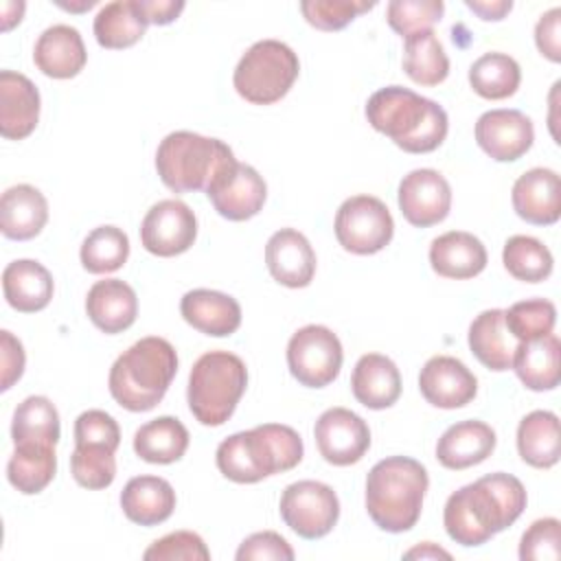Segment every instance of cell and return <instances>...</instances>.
I'll return each instance as SVG.
<instances>
[{"instance_id":"cell-1","label":"cell","mask_w":561,"mask_h":561,"mask_svg":"<svg viewBox=\"0 0 561 561\" xmlns=\"http://www.w3.org/2000/svg\"><path fill=\"white\" fill-rule=\"evenodd\" d=\"M526 508L524 484L504 471L478 478L454 491L443 511V524L460 546H482L506 530Z\"/></svg>"},{"instance_id":"cell-2","label":"cell","mask_w":561,"mask_h":561,"mask_svg":"<svg viewBox=\"0 0 561 561\" xmlns=\"http://www.w3.org/2000/svg\"><path fill=\"white\" fill-rule=\"evenodd\" d=\"M364 112L373 129L388 136L408 153L438 149L449 131V118L443 105L401 85L377 90Z\"/></svg>"},{"instance_id":"cell-3","label":"cell","mask_w":561,"mask_h":561,"mask_svg":"<svg viewBox=\"0 0 561 561\" xmlns=\"http://www.w3.org/2000/svg\"><path fill=\"white\" fill-rule=\"evenodd\" d=\"M300 434L280 423H263L224 438L215 460L224 478L239 484H254L267 476L294 469L302 460Z\"/></svg>"},{"instance_id":"cell-4","label":"cell","mask_w":561,"mask_h":561,"mask_svg":"<svg viewBox=\"0 0 561 561\" xmlns=\"http://www.w3.org/2000/svg\"><path fill=\"white\" fill-rule=\"evenodd\" d=\"M178 373L173 344L158 335H147L123 351L110 368L107 388L112 399L129 412H149L167 394Z\"/></svg>"},{"instance_id":"cell-5","label":"cell","mask_w":561,"mask_h":561,"mask_svg":"<svg viewBox=\"0 0 561 561\" xmlns=\"http://www.w3.org/2000/svg\"><path fill=\"white\" fill-rule=\"evenodd\" d=\"M427 486V469L419 460L388 456L368 471L366 511L381 530L405 533L421 517Z\"/></svg>"},{"instance_id":"cell-6","label":"cell","mask_w":561,"mask_h":561,"mask_svg":"<svg viewBox=\"0 0 561 561\" xmlns=\"http://www.w3.org/2000/svg\"><path fill=\"white\" fill-rule=\"evenodd\" d=\"M234 160L232 149L224 140L182 129L160 140L156 171L162 184L173 193H195L206 191Z\"/></svg>"},{"instance_id":"cell-7","label":"cell","mask_w":561,"mask_h":561,"mask_svg":"<svg viewBox=\"0 0 561 561\" xmlns=\"http://www.w3.org/2000/svg\"><path fill=\"white\" fill-rule=\"evenodd\" d=\"M248 386L245 362L228 351H208L191 368L186 401L206 427L224 425L237 410Z\"/></svg>"},{"instance_id":"cell-8","label":"cell","mask_w":561,"mask_h":561,"mask_svg":"<svg viewBox=\"0 0 561 561\" xmlns=\"http://www.w3.org/2000/svg\"><path fill=\"white\" fill-rule=\"evenodd\" d=\"M300 72L298 55L278 39L254 42L239 59L232 85L241 99L254 105L280 101Z\"/></svg>"},{"instance_id":"cell-9","label":"cell","mask_w":561,"mask_h":561,"mask_svg":"<svg viewBox=\"0 0 561 561\" xmlns=\"http://www.w3.org/2000/svg\"><path fill=\"white\" fill-rule=\"evenodd\" d=\"M335 239L351 254H375L383 250L394 234V221L388 206L375 195H353L335 213Z\"/></svg>"},{"instance_id":"cell-10","label":"cell","mask_w":561,"mask_h":561,"mask_svg":"<svg viewBox=\"0 0 561 561\" xmlns=\"http://www.w3.org/2000/svg\"><path fill=\"white\" fill-rule=\"evenodd\" d=\"M340 337L322 324L298 329L287 344V366L291 377L307 388H324L337 379L342 368Z\"/></svg>"},{"instance_id":"cell-11","label":"cell","mask_w":561,"mask_h":561,"mask_svg":"<svg viewBox=\"0 0 561 561\" xmlns=\"http://www.w3.org/2000/svg\"><path fill=\"white\" fill-rule=\"evenodd\" d=\"M278 511L283 522L302 539H320L333 530L340 517L335 491L318 480H298L285 486Z\"/></svg>"},{"instance_id":"cell-12","label":"cell","mask_w":561,"mask_h":561,"mask_svg":"<svg viewBox=\"0 0 561 561\" xmlns=\"http://www.w3.org/2000/svg\"><path fill=\"white\" fill-rule=\"evenodd\" d=\"M197 237V217L188 204L180 199H162L153 204L142 224L140 241L149 254L169 259L186 252Z\"/></svg>"},{"instance_id":"cell-13","label":"cell","mask_w":561,"mask_h":561,"mask_svg":"<svg viewBox=\"0 0 561 561\" xmlns=\"http://www.w3.org/2000/svg\"><path fill=\"white\" fill-rule=\"evenodd\" d=\"M206 195L224 219L245 221L263 210L267 184L254 167L234 160L210 182Z\"/></svg>"},{"instance_id":"cell-14","label":"cell","mask_w":561,"mask_h":561,"mask_svg":"<svg viewBox=\"0 0 561 561\" xmlns=\"http://www.w3.org/2000/svg\"><path fill=\"white\" fill-rule=\"evenodd\" d=\"M320 456L335 467L359 462L370 447V430L366 421L346 408L324 410L313 427Z\"/></svg>"},{"instance_id":"cell-15","label":"cell","mask_w":561,"mask_h":561,"mask_svg":"<svg viewBox=\"0 0 561 561\" xmlns=\"http://www.w3.org/2000/svg\"><path fill=\"white\" fill-rule=\"evenodd\" d=\"M399 210L408 224L430 228L440 224L451 208V186L434 169H414L399 182Z\"/></svg>"},{"instance_id":"cell-16","label":"cell","mask_w":561,"mask_h":561,"mask_svg":"<svg viewBox=\"0 0 561 561\" xmlns=\"http://www.w3.org/2000/svg\"><path fill=\"white\" fill-rule=\"evenodd\" d=\"M478 147L497 162L519 160L535 140L533 121L519 110H489L476 121Z\"/></svg>"},{"instance_id":"cell-17","label":"cell","mask_w":561,"mask_h":561,"mask_svg":"<svg viewBox=\"0 0 561 561\" xmlns=\"http://www.w3.org/2000/svg\"><path fill=\"white\" fill-rule=\"evenodd\" d=\"M419 390L434 408L456 410L476 399L478 379L458 357L434 355L419 373Z\"/></svg>"},{"instance_id":"cell-18","label":"cell","mask_w":561,"mask_h":561,"mask_svg":"<svg viewBox=\"0 0 561 561\" xmlns=\"http://www.w3.org/2000/svg\"><path fill=\"white\" fill-rule=\"evenodd\" d=\"M265 265L276 283L300 289L313 280L316 252L302 232L280 228L267 239Z\"/></svg>"},{"instance_id":"cell-19","label":"cell","mask_w":561,"mask_h":561,"mask_svg":"<svg viewBox=\"0 0 561 561\" xmlns=\"http://www.w3.org/2000/svg\"><path fill=\"white\" fill-rule=\"evenodd\" d=\"M513 208L517 217L535 226H552L561 217V180L552 169L535 167L513 184Z\"/></svg>"},{"instance_id":"cell-20","label":"cell","mask_w":561,"mask_h":561,"mask_svg":"<svg viewBox=\"0 0 561 561\" xmlns=\"http://www.w3.org/2000/svg\"><path fill=\"white\" fill-rule=\"evenodd\" d=\"M39 121V90L15 70L0 72V134L7 140H22L33 134Z\"/></svg>"},{"instance_id":"cell-21","label":"cell","mask_w":561,"mask_h":561,"mask_svg":"<svg viewBox=\"0 0 561 561\" xmlns=\"http://www.w3.org/2000/svg\"><path fill=\"white\" fill-rule=\"evenodd\" d=\"M495 432L484 421H460L449 425L436 443V460L451 471L484 462L495 449Z\"/></svg>"},{"instance_id":"cell-22","label":"cell","mask_w":561,"mask_h":561,"mask_svg":"<svg viewBox=\"0 0 561 561\" xmlns=\"http://www.w3.org/2000/svg\"><path fill=\"white\" fill-rule=\"evenodd\" d=\"M85 313L92 324L107 333L127 331L138 316V298L131 285L121 278L96 280L85 296Z\"/></svg>"},{"instance_id":"cell-23","label":"cell","mask_w":561,"mask_h":561,"mask_svg":"<svg viewBox=\"0 0 561 561\" xmlns=\"http://www.w3.org/2000/svg\"><path fill=\"white\" fill-rule=\"evenodd\" d=\"M33 61L37 70L53 79H72L77 77L85 61V44L81 33L68 24H53L35 42Z\"/></svg>"},{"instance_id":"cell-24","label":"cell","mask_w":561,"mask_h":561,"mask_svg":"<svg viewBox=\"0 0 561 561\" xmlns=\"http://www.w3.org/2000/svg\"><path fill=\"white\" fill-rule=\"evenodd\" d=\"M182 318L199 333L213 337L232 335L241 327L239 302L217 289H191L180 300Z\"/></svg>"},{"instance_id":"cell-25","label":"cell","mask_w":561,"mask_h":561,"mask_svg":"<svg viewBox=\"0 0 561 561\" xmlns=\"http://www.w3.org/2000/svg\"><path fill=\"white\" fill-rule=\"evenodd\" d=\"M486 248L478 237L465 230H449L430 245V265L443 278L465 280L486 267Z\"/></svg>"},{"instance_id":"cell-26","label":"cell","mask_w":561,"mask_h":561,"mask_svg":"<svg viewBox=\"0 0 561 561\" xmlns=\"http://www.w3.org/2000/svg\"><path fill=\"white\" fill-rule=\"evenodd\" d=\"M351 390L368 410H386L401 397V373L390 357L366 353L353 368Z\"/></svg>"},{"instance_id":"cell-27","label":"cell","mask_w":561,"mask_h":561,"mask_svg":"<svg viewBox=\"0 0 561 561\" xmlns=\"http://www.w3.org/2000/svg\"><path fill=\"white\" fill-rule=\"evenodd\" d=\"M48 221V202L31 184H15L0 199V230L7 239L28 241L37 237Z\"/></svg>"},{"instance_id":"cell-28","label":"cell","mask_w":561,"mask_h":561,"mask_svg":"<svg viewBox=\"0 0 561 561\" xmlns=\"http://www.w3.org/2000/svg\"><path fill=\"white\" fill-rule=\"evenodd\" d=\"M2 291L7 302L20 313H35L48 307L55 283L50 272L33 259L11 261L2 272Z\"/></svg>"},{"instance_id":"cell-29","label":"cell","mask_w":561,"mask_h":561,"mask_svg":"<svg viewBox=\"0 0 561 561\" xmlns=\"http://www.w3.org/2000/svg\"><path fill=\"white\" fill-rule=\"evenodd\" d=\"M121 508L138 526H158L171 517L175 491L164 478L136 476L121 491Z\"/></svg>"},{"instance_id":"cell-30","label":"cell","mask_w":561,"mask_h":561,"mask_svg":"<svg viewBox=\"0 0 561 561\" xmlns=\"http://www.w3.org/2000/svg\"><path fill=\"white\" fill-rule=\"evenodd\" d=\"M467 342L476 359L495 373H504L513 364L517 340L511 335L504 322V309H486L469 324Z\"/></svg>"},{"instance_id":"cell-31","label":"cell","mask_w":561,"mask_h":561,"mask_svg":"<svg viewBox=\"0 0 561 561\" xmlns=\"http://www.w3.org/2000/svg\"><path fill=\"white\" fill-rule=\"evenodd\" d=\"M561 344L554 333L537 340L519 342L513 355L511 368L519 381L535 392L554 390L561 379Z\"/></svg>"},{"instance_id":"cell-32","label":"cell","mask_w":561,"mask_h":561,"mask_svg":"<svg viewBox=\"0 0 561 561\" xmlns=\"http://www.w3.org/2000/svg\"><path fill=\"white\" fill-rule=\"evenodd\" d=\"M517 451L535 469H550L559 462L561 438L559 416L550 410H533L517 425Z\"/></svg>"},{"instance_id":"cell-33","label":"cell","mask_w":561,"mask_h":561,"mask_svg":"<svg viewBox=\"0 0 561 561\" xmlns=\"http://www.w3.org/2000/svg\"><path fill=\"white\" fill-rule=\"evenodd\" d=\"M188 430L175 416H158L134 434V451L151 465H171L188 449Z\"/></svg>"},{"instance_id":"cell-34","label":"cell","mask_w":561,"mask_h":561,"mask_svg":"<svg viewBox=\"0 0 561 561\" xmlns=\"http://www.w3.org/2000/svg\"><path fill=\"white\" fill-rule=\"evenodd\" d=\"M55 471H57L55 445H42V443L15 445L7 462V478L11 486L24 495L42 493L53 482Z\"/></svg>"},{"instance_id":"cell-35","label":"cell","mask_w":561,"mask_h":561,"mask_svg":"<svg viewBox=\"0 0 561 561\" xmlns=\"http://www.w3.org/2000/svg\"><path fill=\"white\" fill-rule=\"evenodd\" d=\"M92 28L99 46L107 50H121L142 39L147 22L138 11L136 0H116L101 7Z\"/></svg>"},{"instance_id":"cell-36","label":"cell","mask_w":561,"mask_h":561,"mask_svg":"<svg viewBox=\"0 0 561 561\" xmlns=\"http://www.w3.org/2000/svg\"><path fill=\"white\" fill-rule=\"evenodd\" d=\"M59 436V412L48 397L31 394L22 403H18L11 421L13 445L42 443L57 447Z\"/></svg>"},{"instance_id":"cell-37","label":"cell","mask_w":561,"mask_h":561,"mask_svg":"<svg viewBox=\"0 0 561 561\" xmlns=\"http://www.w3.org/2000/svg\"><path fill=\"white\" fill-rule=\"evenodd\" d=\"M403 70L419 85H438L449 75V57L434 31L405 37Z\"/></svg>"},{"instance_id":"cell-38","label":"cell","mask_w":561,"mask_h":561,"mask_svg":"<svg viewBox=\"0 0 561 561\" xmlns=\"http://www.w3.org/2000/svg\"><path fill=\"white\" fill-rule=\"evenodd\" d=\"M522 81L519 64L506 53H484L469 68V85L489 101H502L517 92Z\"/></svg>"},{"instance_id":"cell-39","label":"cell","mask_w":561,"mask_h":561,"mask_svg":"<svg viewBox=\"0 0 561 561\" xmlns=\"http://www.w3.org/2000/svg\"><path fill=\"white\" fill-rule=\"evenodd\" d=\"M506 272L524 283H541L552 274V252L535 237L513 234L502 250Z\"/></svg>"},{"instance_id":"cell-40","label":"cell","mask_w":561,"mask_h":561,"mask_svg":"<svg viewBox=\"0 0 561 561\" xmlns=\"http://www.w3.org/2000/svg\"><path fill=\"white\" fill-rule=\"evenodd\" d=\"M129 239L118 226H99L81 243V265L90 274H110L125 265Z\"/></svg>"},{"instance_id":"cell-41","label":"cell","mask_w":561,"mask_h":561,"mask_svg":"<svg viewBox=\"0 0 561 561\" xmlns=\"http://www.w3.org/2000/svg\"><path fill=\"white\" fill-rule=\"evenodd\" d=\"M114 449L107 445L81 443L75 445L70 456V473L75 482L83 489H107L116 478V458Z\"/></svg>"},{"instance_id":"cell-42","label":"cell","mask_w":561,"mask_h":561,"mask_svg":"<svg viewBox=\"0 0 561 561\" xmlns=\"http://www.w3.org/2000/svg\"><path fill=\"white\" fill-rule=\"evenodd\" d=\"M504 322L517 342L543 337L554 331L557 307L546 298H528L504 309Z\"/></svg>"},{"instance_id":"cell-43","label":"cell","mask_w":561,"mask_h":561,"mask_svg":"<svg viewBox=\"0 0 561 561\" xmlns=\"http://www.w3.org/2000/svg\"><path fill=\"white\" fill-rule=\"evenodd\" d=\"M445 13L443 0H392L386 7V20L403 39L423 31H432Z\"/></svg>"},{"instance_id":"cell-44","label":"cell","mask_w":561,"mask_h":561,"mask_svg":"<svg viewBox=\"0 0 561 561\" xmlns=\"http://www.w3.org/2000/svg\"><path fill=\"white\" fill-rule=\"evenodd\" d=\"M375 2L359 0H305L300 2L302 18L320 31H340L351 24L359 13H366Z\"/></svg>"},{"instance_id":"cell-45","label":"cell","mask_w":561,"mask_h":561,"mask_svg":"<svg viewBox=\"0 0 561 561\" xmlns=\"http://www.w3.org/2000/svg\"><path fill=\"white\" fill-rule=\"evenodd\" d=\"M145 561H208L210 550L193 530H175L156 539L145 552Z\"/></svg>"},{"instance_id":"cell-46","label":"cell","mask_w":561,"mask_h":561,"mask_svg":"<svg viewBox=\"0 0 561 561\" xmlns=\"http://www.w3.org/2000/svg\"><path fill=\"white\" fill-rule=\"evenodd\" d=\"M561 557V522L543 517L533 522L519 541L522 561H557Z\"/></svg>"},{"instance_id":"cell-47","label":"cell","mask_w":561,"mask_h":561,"mask_svg":"<svg viewBox=\"0 0 561 561\" xmlns=\"http://www.w3.org/2000/svg\"><path fill=\"white\" fill-rule=\"evenodd\" d=\"M94 443L107 445L110 449H118L121 445V427L116 419L103 410H85L75 421V445Z\"/></svg>"},{"instance_id":"cell-48","label":"cell","mask_w":561,"mask_h":561,"mask_svg":"<svg viewBox=\"0 0 561 561\" xmlns=\"http://www.w3.org/2000/svg\"><path fill=\"white\" fill-rule=\"evenodd\" d=\"M294 557V548L287 543L285 537L274 530H263L245 537L234 554L237 561H291Z\"/></svg>"},{"instance_id":"cell-49","label":"cell","mask_w":561,"mask_h":561,"mask_svg":"<svg viewBox=\"0 0 561 561\" xmlns=\"http://www.w3.org/2000/svg\"><path fill=\"white\" fill-rule=\"evenodd\" d=\"M26 355L22 342L7 329L0 331V390H9L24 373Z\"/></svg>"},{"instance_id":"cell-50","label":"cell","mask_w":561,"mask_h":561,"mask_svg":"<svg viewBox=\"0 0 561 561\" xmlns=\"http://www.w3.org/2000/svg\"><path fill=\"white\" fill-rule=\"evenodd\" d=\"M561 9L554 7L546 11L535 26V44L539 53L552 64L561 61Z\"/></svg>"},{"instance_id":"cell-51","label":"cell","mask_w":561,"mask_h":561,"mask_svg":"<svg viewBox=\"0 0 561 561\" xmlns=\"http://www.w3.org/2000/svg\"><path fill=\"white\" fill-rule=\"evenodd\" d=\"M136 7L147 24L164 26L175 22L186 4L182 0H136Z\"/></svg>"},{"instance_id":"cell-52","label":"cell","mask_w":561,"mask_h":561,"mask_svg":"<svg viewBox=\"0 0 561 561\" xmlns=\"http://www.w3.org/2000/svg\"><path fill=\"white\" fill-rule=\"evenodd\" d=\"M465 7L471 9L480 20L497 22L511 13L513 2L511 0H465Z\"/></svg>"},{"instance_id":"cell-53","label":"cell","mask_w":561,"mask_h":561,"mask_svg":"<svg viewBox=\"0 0 561 561\" xmlns=\"http://www.w3.org/2000/svg\"><path fill=\"white\" fill-rule=\"evenodd\" d=\"M403 557H405V559H438V557L451 559V554H449L447 550H443L440 546H436V543H432V541H423L421 546L408 550Z\"/></svg>"},{"instance_id":"cell-54","label":"cell","mask_w":561,"mask_h":561,"mask_svg":"<svg viewBox=\"0 0 561 561\" xmlns=\"http://www.w3.org/2000/svg\"><path fill=\"white\" fill-rule=\"evenodd\" d=\"M24 2H2V31H11L24 15Z\"/></svg>"},{"instance_id":"cell-55","label":"cell","mask_w":561,"mask_h":561,"mask_svg":"<svg viewBox=\"0 0 561 561\" xmlns=\"http://www.w3.org/2000/svg\"><path fill=\"white\" fill-rule=\"evenodd\" d=\"M61 9H66V11H85V9H92L96 2L94 0H81L79 4H66V2H57Z\"/></svg>"}]
</instances>
